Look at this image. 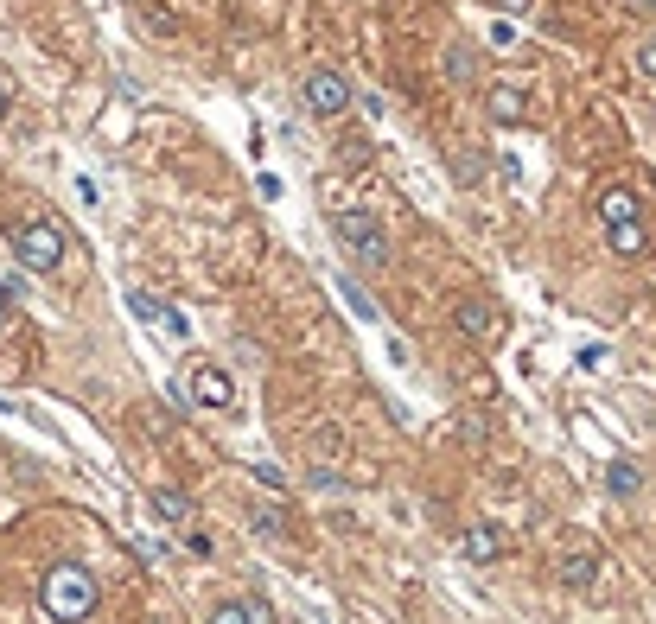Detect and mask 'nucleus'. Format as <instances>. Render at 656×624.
I'll return each mask as SVG.
<instances>
[{
	"mask_svg": "<svg viewBox=\"0 0 656 624\" xmlns=\"http://www.w3.org/2000/svg\"><path fill=\"white\" fill-rule=\"evenodd\" d=\"M45 612L58 618V624H83L96 612V580H90V567H77V561H58L45 574Z\"/></svg>",
	"mask_w": 656,
	"mask_h": 624,
	"instance_id": "nucleus-1",
	"label": "nucleus"
},
{
	"mask_svg": "<svg viewBox=\"0 0 656 624\" xmlns=\"http://www.w3.org/2000/svg\"><path fill=\"white\" fill-rule=\"evenodd\" d=\"M7 242H13V255H20V268H32V274L64 268V230H58L51 217H20V223H7Z\"/></svg>",
	"mask_w": 656,
	"mask_h": 624,
	"instance_id": "nucleus-2",
	"label": "nucleus"
},
{
	"mask_svg": "<svg viewBox=\"0 0 656 624\" xmlns=\"http://www.w3.org/2000/svg\"><path fill=\"white\" fill-rule=\"evenodd\" d=\"M332 236H338V249L357 255L364 268H389V255H395L383 217H370V211H338V217H332Z\"/></svg>",
	"mask_w": 656,
	"mask_h": 624,
	"instance_id": "nucleus-3",
	"label": "nucleus"
},
{
	"mask_svg": "<svg viewBox=\"0 0 656 624\" xmlns=\"http://www.w3.org/2000/svg\"><path fill=\"white\" fill-rule=\"evenodd\" d=\"M128 312H134V319H147L153 325V332H166V338H192V319H185V312L179 306H166V300H153V293H141V287H134L128 293Z\"/></svg>",
	"mask_w": 656,
	"mask_h": 624,
	"instance_id": "nucleus-4",
	"label": "nucleus"
},
{
	"mask_svg": "<svg viewBox=\"0 0 656 624\" xmlns=\"http://www.w3.org/2000/svg\"><path fill=\"white\" fill-rule=\"evenodd\" d=\"M306 109H313V115H325V121H332V115H344V109H351V83H344L338 71H313V77H306Z\"/></svg>",
	"mask_w": 656,
	"mask_h": 624,
	"instance_id": "nucleus-5",
	"label": "nucleus"
},
{
	"mask_svg": "<svg viewBox=\"0 0 656 624\" xmlns=\"http://www.w3.org/2000/svg\"><path fill=\"white\" fill-rule=\"evenodd\" d=\"M453 325H459V332H465V338H472V344H491L497 332H504V312H497L491 300H459V312H453Z\"/></svg>",
	"mask_w": 656,
	"mask_h": 624,
	"instance_id": "nucleus-6",
	"label": "nucleus"
},
{
	"mask_svg": "<svg viewBox=\"0 0 656 624\" xmlns=\"http://www.w3.org/2000/svg\"><path fill=\"white\" fill-rule=\"evenodd\" d=\"M192 402H204V408H230L236 402V383H230V376H223L217 370V363H192Z\"/></svg>",
	"mask_w": 656,
	"mask_h": 624,
	"instance_id": "nucleus-7",
	"label": "nucleus"
},
{
	"mask_svg": "<svg viewBox=\"0 0 656 624\" xmlns=\"http://www.w3.org/2000/svg\"><path fill=\"white\" fill-rule=\"evenodd\" d=\"M637 217H644V204H637L631 185H612V192H599V223H606V230H618V223H637Z\"/></svg>",
	"mask_w": 656,
	"mask_h": 624,
	"instance_id": "nucleus-8",
	"label": "nucleus"
},
{
	"mask_svg": "<svg viewBox=\"0 0 656 624\" xmlns=\"http://www.w3.org/2000/svg\"><path fill=\"white\" fill-rule=\"evenodd\" d=\"M465 561H478V567H491L497 561V554H504V529H491V523H472V529H465Z\"/></svg>",
	"mask_w": 656,
	"mask_h": 624,
	"instance_id": "nucleus-9",
	"label": "nucleus"
},
{
	"mask_svg": "<svg viewBox=\"0 0 656 624\" xmlns=\"http://www.w3.org/2000/svg\"><path fill=\"white\" fill-rule=\"evenodd\" d=\"M211 624H268V605L262 599H223V605H211Z\"/></svg>",
	"mask_w": 656,
	"mask_h": 624,
	"instance_id": "nucleus-10",
	"label": "nucleus"
},
{
	"mask_svg": "<svg viewBox=\"0 0 656 624\" xmlns=\"http://www.w3.org/2000/svg\"><path fill=\"white\" fill-rule=\"evenodd\" d=\"M485 102H491V115H497V121H523V115H529V96L516 90V83H491V96H485Z\"/></svg>",
	"mask_w": 656,
	"mask_h": 624,
	"instance_id": "nucleus-11",
	"label": "nucleus"
},
{
	"mask_svg": "<svg viewBox=\"0 0 656 624\" xmlns=\"http://www.w3.org/2000/svg\"><path fill=\"white\" fill-rule=\"evenodd\" d=\"M561 586H574V593L599 586V554H567V561H561Z\"/></svg>",
	"mask_w": 656,
	"mask_h": 624,
	"instance_id": "nucleus-12",
	"label": "nucleus"
},
{
	"mask_svg": "<svg viewBox=\"0 0 656 624\" xmlns=\"http://www.w3.org/2000/svg\"><path fill=\"white\" fill-rule=\"evenodd\" d=\"M606 242H612V255H625V262H631V255L650 249V230H644V217H637V223H618V230H606Z\"/></svg>",
	"mask_w": 656,
	"mask_h": 624,
	"instance_id": "nucleus-13",
	"label": "nucleus"
},
{
	"mask_svg": "<svg viewBox=\"0 0 656 624\" xmlns=\"http://www.w3.org/2000/svg\"><path fill=\"white\" fill-rule=\"evenodd\" d=\"M153 516H160V523H192V497L185 491H153Z\"/></svg>",
	"mask_w": 656,
	"mask_h": 624,
	"instance_id": "nucleus-14",
	"label": "nucleus"
},
{
	"mask_svg": "<svg viewBox=\"0 0 656 624\" xmlns=\"http://www.w3.org/2000/svg\"><path fill=\"white\" fill-rule=\"evenodd\" d=\"M338 293H344V306H351V312H357L364 325H376V319H383V312H376V300H370V293L351 281V274H338Z\"/></svg>",
	"mask_w": 656,
	"mask_h": 624,
	"instance_id": "nucleus-15",
	"label": "nucleus"
},
{
	"mask_svg": "<svg viewBox=\"0 0 656 624\" xmlns=\"http://www.w3.org/2000/svg\"><path fill=\"white\" fill-rule=\"evenodd\" d=\"M637 484H644V478H637L631 459H612V465H606V491H612V497H637Z\"/></svg>",
	"mask_w": 656,
	"mask_h": 624,
	"instance_id": "nucleus-16",
	"label": "nucleus"
},
{
	"mask_svg": "<svg viewBox=\"0 0 656 624\" xmlns=\"http://www.w3.org/2000/svg\"><path fill=\"white\" fill-rule=\"evenodd\" d=\"M446 71H453L459 83H472V51H465V45H446Z\"/></svg>",
	"mask_w": 656,
	"mask_h": 624,
	"instance_id": "nucleus-17",
	"label": "nucleus"
},
{
	"mask_svg": "<svg viewBox=\"0 0 656 624\" xmlns=\"http://www.w3.org/2000/svg\"><path fill=\"white\" fill-rule=\"evenodd\" d=\"M249 523H255V529H262V535H287V523H281V510H268V504H262V510H255V516H249Z\"/></svg>",
	"mask_w": 656,
	"mask_h": 624,
	"instance_id": "nucleus-18",
	"label": "nucleus"
},
{
	"mask_svg": "<svg viewBox=\"0 0 656 624\" xmlns=\"http://www.w3.org/2000/svg\"><path fill=\"white\" fill-rule=\"evenodd\" d=\"M255 478H262L268 491H287V472H281V465H268V459H255Z\"/></svg>",
	"mask_w": 656,
	"mask_h": 624,
	"instance_id": "nucleus-19",
	"label": "nucleus"
},
{
	"mask_svg": "<svg viewBox=\"0 0 656 624\" xmlns=\"http://www.w3.org/2000/svg\"><path fill=\"white\" fill-rule=\"evenodd\" d=\"M637 77L656 83V45H637Z\"/></svg>",
	"mask_w": 656,
	"mask_h": 624,
	"instance_id": "nucleus-20",
	"label": "nucleus"
},
{
	"mask_svg": "<svg viewBox=\"0 0 656 624\" xmlns=\"http://www.w3.org/2000/svg\"><path fill=\"white\" fill-rule=\"evenodd\" d=\"M497 7H504V13H529V0H497Z\"/></svg>",
	"mask_w": 656,
	"mask_h": 624,
	"instance_id": "nucleus-21",
	"label": "nucleus"
},
{
	"mask_svg": "<svg viewBox=\"0 0 656 624\" xmlns=\"http://www.w3.org/2000/svg\"><path fill=\"white\" fill-rule=\"evenodd\" d=\"M13 109V90H7V83H0V115H7Z\"/></svg>",
	"mask_w": 656,
	"mask_h": 624,
	"instance_id": "nucleus-22",
	"label": "nucleus"
},
{
	"mask_svg": "<svg viewBox=\"0 0 656 624\" xmlns=\"http://www.w3.org/2000/svg\"><path fill=\"white\" fill-rule=\"evenodd\" d=\"M0 325H7V287H0Z\"/></svg>",
	"mask_w": 656,
	"mask_h": 624,
	"instance_id": "nucleus-23",
	"label": "nucleus"
},
{
	"mask_svg": "<svg viewBox=\"0 0 656 624\" xmlns=\"http://www.w3.org/2000/svg\"><path fill=\"white\" fill-rule=\"evenodd\" d=\"M650 7H656V0H650Z\"/></svg>",
	"mask_w": 656,
	"mask_h": 624,
	"instance_id": "nucleus-24",
	"label": "nucleus"
}]
</instances>
